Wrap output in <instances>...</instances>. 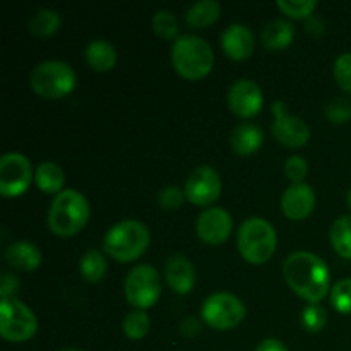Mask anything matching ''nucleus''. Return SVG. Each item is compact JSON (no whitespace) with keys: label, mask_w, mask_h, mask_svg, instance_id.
<instances>
[{"label":"nucleus","mask_w":351,"mask_h":351,"mask_svg":"<svg viewBox=\"0 0 351 351\" xmlns=\"http://www.w3.org/2000/svg\"><path fill=\"white\" fill-rule=\"evenodd\" d=\"M288 287L311 305L324 300L331 287V273L324 261L312 252H293L283 264Z\"/></svg>","instance_id":"1"},{"label":"nucleus","mask_w":351,"mask_h":351,"mask_svg":"<svg viewBox=\"0 0 351 351\" xmlns=\"http://www.w3.org/2000/svg\"><path fill=\"white\" fill-rule=\"evenodd\" d=\"M91 209L84 195L74 189L62 191L55 195L48 211V226L51 233L62 239H69L81 232L88 223Z\"/></svg>","instance_id":"2"},{"label":"nucleus","mask_w":351,"mask_h":351,"mask_svg":"<svg viewBox=\"0 0 351 351\" xmlns=\"http://www.w3.org/2000/svg\"><path fill=\"white\" fill-rule=\"evenodd\" d=\"M151 233L144 223L137 219H123L106 232L103 249L119 263L137 261L147 250Z\"/></svg>","instance_id":"3"},{"label":"nucleus","mask_w":351,"mask_h":351,"mask_svg":"<svg viewBox=\"0 0 351 351\" xmlns=\"http://www.w3.org/2000/svg\"><path fill=\"white\" fill-rule=\"evenodd\" d=\"M171 64L178 75L189 81H199L213 71L215 53L206 40L185 34L175 40L171 48Z\"/></svg>","instance_id":"4"},{"label":"nucleus","mask_w":351,"mask_h":351,"mask_svg":"<svg viewBox=\"0 0 351 351\" xmlns=\"http://www.w3.org/2000/svg\"><path fill=\"white\" fill-rule=\"evenodd\" d=\"M278 235L274 226L264 218H250L240 225L237 247L249 264H266L276 252Z\"/></svg>","instance_id":"5"},{"label":"nucleus","mask_w":351,"mask_h":351,"mask_svg":"<svg viewBox=\"0 0 351 351\" xmlns=\"http://www.w3.org/2000/svg\"><path fill=\"white\" fill-rule=\"evenodd\" d=\"M75 72L62 60H47L31 72V88L45 99H62L75 88Z\"/></svg>","instance_id":"6"},{"label":"nucleus","mask_w":351,"mask_h":351,"mask_svg":"<svg viewBox=\"0 0 351 351\" xmlns=\"http://www.w3.org/2000/svg\"><path fill=\"white\" fill-rule=\"evenodd\" d=\"M38 331V319L27 305L17 298L0 302V336L10 343H24Z\"/></svg>","instance_id":"7"},{"label":"nucleus","mask_w":351,"mask_h":351,"mask_svg":"<svg viewBox=\"0 0 351 351\" xmlns=\"http://www.w3.org/2000/svg\"><path fill=\"white\" fill-rule=\"evenodd\" d=\"M125 298L136 311H146L156 305L161 297V278L149 264L136 266L125 278Z\"/></svg>","instance_id":"8"},{"label":"nucleus","mask_w":351,"mask_h":351,"mask_svg":"<svg viewBox=\"0 0 351 351\" xmlns=\"http://www.w3.org/2000/svg\"><path fill=\"white\" fill-rule=\"evenodd\" d=\"M247 308L243 302L233 293H215L201 307V315L209 328L216 331H230L242 324Z\"/></svg>","instance_id":"9"},{"label":"nucleus","mask_w":351,"mask_h":351,"mask_svg":"<svg viewBox=\"0 0 351 351\" xmlns=\"http://www.w3.org/2000/svg\"><path fill=\"white\" fill-rule=\"evenodd\" d=\"M34 180L31 161L21 153H5L0 158V194L7 199L23 195Z\"/></svg>","instance_id":"10"},{"label":"nucleus","mask_w":351,"mask_h":351,"mask_svg":"<svg viewBox=\"0 0 351 351\" xmlns=\"http://www.w3.org/2000/svg\"><path fill=\"white\" fill-rule=\"evenodd\" d=\"M221 189L223 184L218 171L215 168L202 165V167L192 170V173L189 175L184 191L189 202L206 208V206H211L218 201L219 195H221Z\"/></svg>","instance_id":"11"},{"label":"nucleus","mask_w":351,"mask_h":351,"mask_svg":"<svg viewBox=\"0 0 351 351\" xmlns=\"http://www.w3.org/2000/svg\"><path fill=\"white\" fill-rule=\"evenodd\" d=\"M273 134L283 146L297 149V147L305 146L311 139V129L307 123L298 117L290 115L287 112V105L283 101L273 103Z\"/></svg>","instance_id":"12"},{"label":"nucleus","mask_w":351,"mask_h":351,"mask_svg":"<svg viewBox=\"0 0 351 351\" xmlns=\"http://www.w3.org/2000/svg\"><path fill=\"white\" fill-rule=\"evenodd\" d=\"M233 230V219L228 211L221 208H208L199 215L195 232L199 239L208 245H221L230 239Z\"/></svg>","instance_id":"13"},{"label":"nucleus","mask_w":351,"mask_h":351,"mask_svg":"<svg viewBox=\"0 0 351 351\" xmlns=\"http://www.w3.org/2000/svg\"><path fill=\"white\" fill-rule=\"evenodd\" d=\"M263 89L250 79H240L228 89V106L240 119L256 117L263 110Z\"/></svg>","instance_id":"14"},{"label":"nucleus","mask_w":351,"mask_h":351,"mask_svg":"<svg viewBox=\"0 0 351 351\" xmlns=\"http://www.w3.org/2000/svg\"><path fill=\"white\" fill-rule=\"evenodd\" d=\"M315 208V192L307 184H291L281 197L283 215L291 221L308 218Z\"/></svg>","instance_id":"15"},{"label":"nucleus","mask_w":351,"mask_h":351,"mask_svg":"<svg viewBox=\"0 0 351 351\" xmlns=\"http://www.w3.org/2000/svg\"><path fill=\"white\" fill-rule=\"evenodd\" d=\"M223 51L228 58L237 62L247 60L254 53L256 38L254 33L243 24H232L221 34Z\"/></svg>","instance_id":"16"},{"label":"nucleus","mask_w":351,"mask_h":351,"mask_svg":"<svg viewBox=\"0 0 351 351\" xmlns=\"http://www.w3.org/2000/svg\"><path fill=\"white\" fill-rule=\"evenodd\" d=\"M165 281L177 295H187L195 287V267L185 256L175 254L165 264Z\"/></svg>","instance_id":"17"},{"label":"nucleus","mask_w":351,"mask_h":351,"mask_svg":"<svg viewBox=\"0 0 351 351\" xmlns=\"http://www.w3.org/2000/svg\"><path fill=\"white\" fill-rule=\"evenodd\" d=\"M3 256H5V261L10 267L23 271V273H31V271L38 269L41 266V261H43L40 249L34 243L26 242V240L10 243Z\"/></svg>","instance_id":"18"},{"label":"nucleus","mask_w":351,"mask_h":351,"mask_svg":"<svg viewBox=\"0 0 351 351\" xmlns=\"http://www.w3.org/2000/svg\"><path fill=\"white\" fill-rule=\"evenodd\" d=\"M264 143V132L256 123H240L230 136V147L239 156H250L257 153Z\"/></svg>","instance_id":"19"},{"label":"nucleus","mask_w":351,"mask_h":351,"mask_svg":"<svg viewBox=\"0 0 351 351\" xmlns=\"http://www.w3.org/2000/svg\"><path fill=\"white\" fill-rule=\"evenodd\" d=\"M86 62L96 72H108L117 64V50L110 41L93 40L84 50Z\"/></svg>","instance_id":"20"},{"label":"nucleus","mask_w":351,"mask_h":351,"mask_svg":"<svg viewBox=\"0 0 351 351\" xmlns=\"http://www.w3.org/2000/svg\"><path fill=\"white\" fill-rule=\"evenodd\" d=\"M295 38V27L290 21L285 19H274L264 27L261 40L263 45L269 50H283V48L290 47L293 43Z\"/></svg>","instance_id":"21"},{"label":"nucleus","mask_w":351,"mask_h":351,"mask_svg":"<svg viewBox=\"0 0 351 351\" xmlns=\"http://www.w3.org/2000/svg\"><path fill=\"white\" fill-rule=\"evenodd\" d=\"M221 16V5L216 0H199L189 7L185 21L195 29H206L213 26Z\"/></svg>","instance_id":"22"},{"label":"nucleus","mask_w":351,"mask_h":351,"mask_svg":"<svg viewBox=\"0 0 351 351\" xmlns=\"http://www.w3.org/2000/svg\"><path fill=\"white\" fill-rule=\"evenodd\" d=\"M34 184L45 194H60L65 184V173L53 161H43L34 171Z\"/></svg>","instance_id":"23"},{"label":"nucleus","mask_w":351,"mask_h":351,"mask_svg":"<svg viewBox=\"0 0 351 351\" xmlns=\"http://www.w3.org/2000/svg\"><path fill=\"white\" fill-rule=\"evenodd\" d=\"M329 240L339 257L351 261V216H341L332 223Z\"/></svg>","instance_id":"24"},{"label":"nucleus","mask_w":351,"mask_h":351,"mask_svg":"<svg viewBox=\"0 0 351 351\" xmlns=\"http://www.w3.org/2000/svg\"><path fill=\"white\" fill-rule=\"evenodd\" d=\"M79 271H81V276L84 278L89 283H98L108 273V263H106V257L103 256L99 250L89 249L84 256L81 257V263H79Z\"/></svg>","instance_id":"25"},{"label":"nucleus","mask_w":351,"mask_h":351,"mask_svg":"<svg viewBox=\"0 0 351 351\" xmlns=\"http://www.w3.org/2000/svg\"><path fill=\"white\" fill-rule=\"evenodd\" d=\"M60 14L57 10H50V9H40L29 17L27 21V27H29L31 33L34 36L40 38H48L51 34L57 33L60 29Z\"/></svg>","instance_id":"26"},{"label":"nucleus","mask_w":351,"mask_h":351,"mask_svg":"<svg viewBox=\"0 0 351 351\" xmlns=\"http://www.w3.org/2000/svg\"><path fill=\"white\" fill-rule=\"evenodd\" d=\"M123 335L129 339H143L151 329V319L146 311H132L122 322Z\"/></svg>","instance_id":"27"},{"label":"nucleus","mask_w":351,"mask_h":351,"mask_svg":"<svg viewBox=\"0 0 351 351\" xmlns=\"http://www.w3.org/2000/svg\"><path fill=\"white\" fill-rule=\"evenodd\" d=\"M153 29L163 40H175L178 34V21L170 10H158L153 16Z\"/></svg>","instance_id":"28"},{"label":"nucleus","mask_w":351,"mask_h":351,"mask_svg":"<svg viewBox=\"0 0 351 351\" xmlns=\"http://www.w3.org/2000/svg\"><path fill=\"white\" fill-rule=\"evenodd\" d=\"M331 305L339 314H351V278L338 281L331 290Z\"/></svg>","instance_id":"29"},{"label":"nucleus","mask_w":351,"mask_h":351,"mask_svg":"<svg viewBox=\"0 0 351 351\" xmlns=\"http://www.w3.org/2000/svg\"><path fill=\"white\" fill-rule=\"evenodd\" d=\"M326 324H328V312H326L319 304L308 305V307L302 312V326H304L308 332L322 331Z\"/></svg>","instance_id":"30"},{"label":"nucleus","mask_w":351,"mask_h":351,"mask_svg":"<svg viewBox=\"0 0 351 351\" xmlns=\"http://www.w3.org/2000/svg\"><path fill=\"white\" fill-rule=\"evenodd\" d=\"M278 7L287 16L293 17V19H302L314 12L317 2L315 0H278Z\"/></svg>","instance_id":"31"},{"label":"nucleus","mask_w":351,"mask_h":351,"mask_svg":"<svg viewBox=\"0 0 351 351\" xmlns=\"http://www.w3.org/2000/svg\"><path fill=\"white\" fill-rule=\"evenodd\" d=\"M335 77L339 88L351 95V51L343 53L335 62Z\"/></svg>","instance_id":"32"},{"label":"nucleus","mask_w":351,"mask_h":351,"mask_svg":"<svg viewBox=\"0 0 351 351\" xmlns=\"http://www.w3.org/2000/svg\"><path fill=\"white\" fill-rule=\"evenodd\" d=\"M187 201V195H185V191H182L180 187H175V185H170V187L161 189L160 194H158V202L163 209H180L184 206V202Z\"/></svg>","instance_id":"33"},{"label":"nucleus","mask_w":351,"mask_h":351,"mask_svg":"<svg viewBox=\"0 0 351 351\" xmlns=\"http://www.w3.org/2000/svg\"><path fill=\"white\" fill-rule=\"evenodd\" d=\"M326 117L331 120L335 125L346 123L351 120V103L345 98H336L326 106Z\"/></svg>","instance_id":"34"},{"label":"nucleus","mask_w":351,"mask_h":351,"mask_svg":"<svg viewBox=\"0 0 351 351\" xmlns=\"http://www.w3.org/2000/svg\"><path fill=\"white\" fill-rule=\"evenodd\" d=\"M307 173H308L307 160L298 156V154L290 156L287 160V163H285V175H287V178L291 182V184H304V178L307 177Z\"/></svg>","instance_id":"35"},{"label":"nucleus","mask_w":351,"mask_h":351,"mask_svg":"<svg viewBox=\"0 0 351 351\" xmlns=\"http://www.w3.org/2000/svg\"><path fill=\"white\" fill-rule=\"evenodd\" d=\"M19 288L21 281L16 274L3 273L2 281H0V297H2V300H5V298H14V295L19 291Z\"/></svg>","instance_id":"36"},{"label":"nucleus","mask_w":351,"mask_h":351,"mask_svg":"<svg viewBox=\"0 0 351 351\" xmlns=\"http://www.w3.org/2000/svg\"><path fill=\"white\" fill-rule=\"evenodd\" d=\"M256 351H288V348L283 341H280V339L269 338L264 339L263 343H259Z\"/></svg>","instance_id":"37"},{"label":"nucleus","mask_w":351,"mask_h":351,"mask_svg":"<svg viewBox=\"0 0 351 351\" xmlns=\"http://www.w3.org/2000/svg\"><path fill=\"white\" fill-rule=\"evenodd\" d=\"M62 351H82V350H79V348H65V350H62Z\"/></svg>","instance_id":"38"},{"label":"nucleus","mask_w":351,"mask_h":351,"mask_svg":"<svg viewBox=\"0 0 351 351\" xmlns=\"http://www.w3.org/2000/svg\"><path fill=\"white\" fill-rule=\"evenodd\" d=\"M348 204H350V208H351V191H350V194H348Z\"/></svg>","instance_id":"39"}]
</instances>
